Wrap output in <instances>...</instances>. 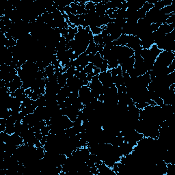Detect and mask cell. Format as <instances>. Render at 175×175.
<instances>
[{"mask_svg":"<svg viewBox=\"0 0 175 175\" xmlns=\"http://www.w3.org/2000/svg\"><path fill=\"white\" fill-rule=\"evenodd\" d=\"M99 79L104 87L111 88L114 85L112 75L110 72V70H107L105 72H101L99 75Z\"/></svg>","mask_w":175,"mask_h":175,"instance_id":"obj_1","label":"cell"},{"mask_svg":"<svg viewBox=\"0 0 175 175\" xmlns=\"http://www.w3.org/2000/svg\"><path fill=\"white\" fill-rule=\"evenodd\" d=\"M134 64H135V58H134V57L132 56L128 57V58L123 61V62L121 65H120L122 71L128 72L129 70L133 69Z\"/></svg>","mask_w":175,"mask_h":175,"instance_id":"obj_2","label":"cell"},{"mask_svg":"<svg viewBox=\"0 0 175 175\" xmlns=\"http://www.w3.org/2000/svg\"><path fill=\"white\" fill-rule=\"evenodd\" d=\"M23 86V82L18 75L14 77V80L10 82L9 92L10 93H14L16 90L20 88Z\"/></svg>","mask_w":175,"mask_h":175,"instance_id":"obj_3","label":"cell"},{"mask_svg":"<svg viewBox=\"0 0 175 175\" xmlns=\"http://www.w3.org/2000/svg\"><path fill=\"white\" fill-rule=\"evenodd\" d=\"M172 0H161V1H158L157 3H155L153 5V7L157 8V10H161L162 8L166 7V6H169L172 4Z\"/></svg>","mask_w":175,"mask_h":175,"instance_id":"obj_4","label":"cell"},{"mask_svg":"<svg viewBox=\"0 0 175 175\" xmlns=\"http://www.w3.org/2000/svg\"><path fill=\"white\" fill-rule=\"evenodd\" d=\"M103 62V58L101 56V55L99 54V53H97L95 55V57H94L93 62L92 64H93V65L95 66V67L99 68H99L101 67Z\"/></svg>","mask_w":175,"mask_h":175,"instance_id":"obj_5","label":"cell"},{"mask_svg":"<svg viewBox=\"0 0 175 175\" xmlns=\"http://www.w3.org/2000/svg\"><path fill=\"white\" fill-rule=\"evenodd\" d=\"M67 80H68V77L67 75V73H66L65 72H64V73L61 74L60 75L58 76V77L57 79V84L60 85V86L61 88H62L67 85Z\"/></svg>","mask_w":175,"mask_h":175,"instance_id":"obj_6","label":"cell"},{"mask_svg":"<svg viewBox=\"0 0 175 175\" xmlns=\"http://www.w3.org/2000/svg\"><path fill=\"white\" fill-rule=\"evenodd\" d=\"M55 70V69L54 66L52 65H50L49 66H48L47 67L45 68V69H44V72H45L47 78L51 77L54 75Z\"/></svg>","mask_w":175,"mask_h":175,"instance_id":"obj_7","label":"cell"},{"mask_svg":"<svg viewBox=\"0 0 175 175\" xmlns=\"http://www.w3.org/2000/svg\"><path fill=\"white\" fill-rule=\"evenodd\" d=\"M89 27H90V32L94 36L101 34L102 32H103V28H102V27H97V26H91Z\"/></svg>","mask_w":175,"mask_h":175,"instance_id":"obj_8","label":"cell"},{"mask_svg":"<svg viewBox=\"0 0 175 175\" xmlns=\"http://www.w3.org/2000/svg\"><path fill=\"white\" fill-rule=\"evenodd\" d=\"M38 107H45L46 106V99L44 95H41L36 101Z\"/></svg>","mask_w":175,"mask_h":175,"instance_id":"obj_9","label":"cell"},{"mask_svg":"<svg viewBox=\"0 0 175 175\" xmlns=\"http://www.w3.org/2000/svg\"><path fill=\"white\" fill-rule=\"evenodd\" d=\"M100 70H101V72H105L107 70H109V66H108V60H105L103 59V62L102 63L101 67L99 68Z\"/></svg>","mask_w":175,"mask_h":175,"instance_id":"obj_10","label":"cell"},{"mask_svg":"<svg viewBox=\"0 0 175 175\" xmlns=\"http://www.w3.org/2000/svg\"><path fill=\"white\" fill-rule=\"evenodd\" d=\"M94 68H95V66L93 65V64L89 63L88 65L86 67L84 68V70L87 74H90V73H92V72H93Z\"/></svg>","mask_w":175,"mask_h":175,"instance_id":"obj_11","label":"cell"},{"mask_svg":"<svg viewBox=\"0 0 175 175\" xmlns=\"http://www.w3.org/2000/svg\"><path fill=\"white\" fill-rule=\"evenodd\" d=\"M174 19H175V13L174 14H172L171 16H170L169 18H168L167 20L166 21V24H173L174 23Z\"/></svg>","mask_w":175,"mask_h":175,"instance_id":"obj_12","label":"cell"}]
</instances>
